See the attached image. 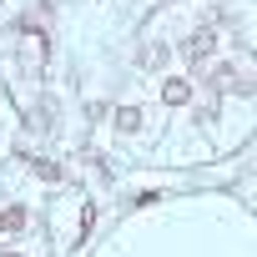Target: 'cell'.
I'll use <instances>...</instances> for the list:
<instances>
[{"label": "cell", "mask_w": 257, "mask_h": 257, "mask_svg": "<svg viewBox=\"0 0 257 257\" xmlns=\"http://www.w3.org/2000/svg\"><path fill=\"white\" fill-rule=\"evenodd\" d=\"M116 121H121V132H132V126H142V111H121Z\"/></svg>", "instance_id": "cell-4"}, {"label": "cell", "mask_w": 257, "mask_h": 257, "mask_svg": "<svg viewBox=\"0 0 257 257\" xmlns=\"http://www.w3.org/2000/svg\"><path fill=\"white\" fill-rule=\"evenodd\" d=\"M212 46H217V36H212V31H202V36L192 41V61H207V56H212Z\"/></svg>", "instance_id": "cell-3"}, {"label": "cell", "mask_w": 257, "mask_h": 257, "mask_svg": "<svg viewBox=\"0 0 257 257\" xmlns=\"http://www.w3.org/2000/svg\"><path fill=\"white\" fill-rule=\"evenodd\" d=\"M187 96H192L187 81H167V86H162V101H167V106H187Z\"/></svg>", "instance_id": "cell-2"}, {"label": "cell", "mask_w": 257, "mask_h": 257, "mask_svg": "<svg viewBox=\"0 0 257 257\" xmlns=\"http://www.w3.org/2000/svg\"><path fill=\"white\" fill-rule=\"evenodd\" d=\"M0 232H6V237L26 232V207H6V212H0Z\"/></svg>", "instance_id": "cell-1"}]
</instances>
